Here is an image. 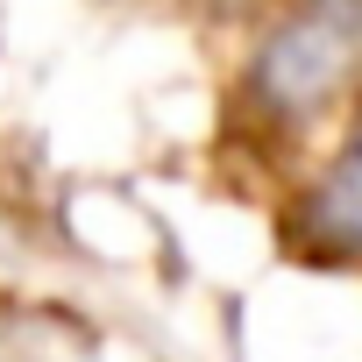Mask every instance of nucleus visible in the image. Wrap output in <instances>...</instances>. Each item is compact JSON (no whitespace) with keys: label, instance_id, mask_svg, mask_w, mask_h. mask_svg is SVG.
<instances>
[{"label":"nucleus","instance_id":"nucleus-1","mask_svg":"<svg viewBox=\"0 0 362 362\" xmlns=\"http://www.w3.org/2000/svg\"><path fill=\"white\" fill-rule=\"evenodd\" d=\"M362 107V0H277L242 64V114L270 142H305Z\"/></svg>","mask_w":362,"mask_h":362},{"label":"nucleus","instance_id":"nucleus-2","mask_svg":"<svg viewBox=\"0 0 362 362\" xmlns=\"http://www.w3.org/2000/svg\"><path fill=\"white\" fill-rule=\"evenodd\" d=\"M291 235L327 263H362V107L341 121L327 163L305 177L291 206Z\"/></svg>","mask_w":362,"mask_h":362}]
</instances>
